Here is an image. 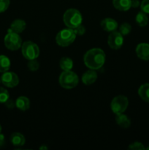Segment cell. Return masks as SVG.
Wrapping results in <instances>:
<instances>
[{"mask_svg": "<svg viewBox=\"0 0 149 150\" xmlns=\"http://www.w3.org/2000/svg\"><path fill=\"white\" fill-rule=\"evenodd\" d=\"M81 79L84 84L91 85L94 83L97 79V73L94 70L89 69V70L83 73Z\"/></svg>", "mask_w": 149, "mask_h": 150, "instance_id": "obj_13", "label": "cell"}, {"mask_svg": "<svg viewBox=\"0 0 149 150\" xmlns=\"http://www.w3.org/2000/svg\"><path fill=\"white\" fill-rule=\"evenodd\" d=\"M131 7L137 8L139 6H140V2L139 0H131Z\"/></svg>", "mask_w": 149, "mask_h": 150, "instance_id": "obj_30", "label": "cell"}, {"mask_svg": "<svg viewBox=\"0 0 149 150\" xmlns=\"http://www.w3.org/2000/svg\"><path fill=\"white\" fill-rule=\"evenodd\" d=\"M135 21L140 27H144L148 23V17L147 16L146 13L143 11H140L136 16Z\"/></svg>", "mask_w": 149, "mask_h": 150, "instance_id": "obj_19", "label": "cell"}, {"mask_svg": "<svg viewBox=\"0 0 149 150\" xmlns=\"http://www.w3.org/2000/svg\"><path fill=\"white\" fill-rule=\"evenodd\" d=\"M10 67V60L4 55H0V73L8 71Z\"/></svg>", "mask_w": 149, "mask_h": 150, "instance_id": "obj_21", "label": "cell"}, {"mask_svg": "<svg viewBox=\"0 0 149 150\" xmlns=\"http://www.w3.org/2000/svg\"><path fill=\"white\" fill-rule=\"evenodd\" d=\"M1 125H0V133H1Z\"/></svg>", "mask_w": 149, "mask_h": 150, "instance_id": "obj_33", "label": "cell"}, {"mask_svg": "<svg viewBox=\"0 0 149 150\" xmlns=\"http://www.w3.org/2000/svg\"><path fill=\"white\" fill-rule=\"evenodd\" d=\"M136 54L140 59L149 60V44L145 42L138 44L136 47Z\"/></svg>", "mask_w": 149, "mask_h": 150, "instance_id": "obj_10", "label": "cell"}, {"mask_svg": "<svg viewBox=\"0 0 149 150\" xmlns=\"http://www.w3.org/2000/svg\"><path fill=\"white\" fill-rule=\"evenodd\" d=\"M146 149H148V150H149V146H148V147H147V148H146Z\"/></svg>", "mask_w": 149, "mask_h": 150, "instance_id": "obj_34", "label": "cell"}, {"mask_svg": "<svg viewBox=\"0 0 149 150\" xmlns=\"http://www.w3.org/2000/svg\"><path fill=\"white\" fill-rule=\"evenodd\" d=\"M10 142L15 146H22L25 144L26 139L23 135L20 133H13L10 136Z\"/></svg>", "mask_w": 149, "mask_h": 150, "instance_id": "obj_16", "label": "cell"}, {"mask_svg": "<svg viewBox=\"0 0 149 150\" xmlns=\"http://www.w3.org/2000/svg\"><path fill=\"white\" fill-rule=\"evenodd\" d=\"M140 9L141 11L146 14H149V0H143L140 3Z\"/></svg>", "mask_w": 149, "mask_h": 150, "instance_id": "obj_26", "label": "cell"}, {"mask_svg": "<svg viewBox=\"0 0 149 150\" xmlns=\"http://www.w3.org/2000/svg\"><path fill=\"white\" fill-rule=\"evenodd\" d=\"M129 105L128 98L124 95H118L111 101L110 108L115 114H123L127 110Z\"/></svg>", "mask_w": 149, "mask_h": 150, "instance_id": "obj_6", "label": "cell"}, {"mask_svg": "<svg viewBox=\"0 0 149 150\" xmlns=\"http://www.w3.org/2000/svg\"><path fill=\"white\" fill-rule=\"evenodd\" d=\"M39 149H48V147H46L45 146H41V147H39Z\"/></svg>", "mask_w": 149, "mask_h": 150, "instance_id": "obj_32", "label": "cell"}, {"mask_svg": "<svg viewBox=\"0 0 149 150\" xmlns=\"http://www.w3.org/2000/svg\"><path fill=\"white\" fill-rule=\"evenodd\" d=\"M15 106L20 111H27L30 108V100L25 96H20L16 99Z\"/></svg>", "mask_w": 149, "mask_h": 150, "instance_id": "obj_15", "label": "cell"}, {"mask_svg": "<svg viewBox=\"0 0 149 150\" xmlns=\"http://www.w3.org/2000/svg\"><path fill=\"white\" fill-rule=\"evenodd\" d=\"M27 67L29 70H31V71H37L39 68V62L36 60V59H35L29 60V62L27 64Z\"/></svg>", "mask_w": 149, "mask_h": 150, "instance_id": "obj_24", "label": "cell"}, {"mask_svg": "<svg viewBox=\"0 0 149 150\" xmlns=\"http://www.w3.org/2000/svg\"><path fill=\"white\" fill-rule=\"evenodd\" d=\"M108 44L112 49H119L124 44V36L116 31L110 32L108 38Z\"/></svg>", "mask_w": 149, "mask_h": 150, "instance_id": "obj_8", "label": "cell"}, {"mask_svg": "<svg viewBox=\"0 0 149 150\" xmlns=\"http://www.w3.org/2000/svg\"><path fill=\"white\" fill-rule=\"evenodd\" d=\"M10 0H0V13L6 11L10 6Z\"/></svg>", "mask_w": 149, "mask_h": 150, "instance_id": "obj_27", "label": "cell"}, {"mask_svg": "<svg viewBox=\"0 0 149 150\" xmlns=\"http://www.w3.org/2000/svg\"><path fill=\"white\" fill-rule=\"evenodd\" d=\"M84 64L91 70H99L105 62V54L101 48H94L89 50L83 57Z\"/></svg>", "mask_w": 149, "mask_h": 150, "instance_id": "obj_1", "label": "cell"}, {"mask_svg": "<svg viewBox=\"0 0 149 150\" xmlns=\"http://www.w3.org/2000/svg\"><path fill=\"white\" fill-rule=\"evenodd\" d=\"M21 53L26 59H35L39 55V48L32 41H26L21 45Z\"/></svg>", "mask_w": 149, "mask_h": 150, "instance_id": "obj_5", "label": "cell"}, {"mask_svg": "<svg viewBox=\"0 0 149 150\" xmlns=\"http://www.w3.org/2000/svg\"><path fill=\"white\" fill-rule=\"evenodd\" d=\"M4 42L6 48L10 51H17L21 48L22 39L19 34L8 32L4 37Z\"/></svg>", "mask_w": 149, "mask_h": 150, "instance_id": "obj_7", "label": "cell"}, {"mask_svg": "<svg viewBox=\"0 0 149 150\" xmlns=\"http://www.w3.org/2000/svg\"><path fill=\"white\" fill-rule=\"evenodd\" d=\"M131 0H112V4L119 11H127L131 7Z\"/></svg>", "mask_w": 149, "mask_h": 150, "instance_id": "obj_14", "label": "cell"}, {"mask_svg": "<svg viewBox=\"0 0 149 150\" xmlns=\"http://www.w3.org/2000/svg\"><path fill=\"white\" fill-rule=\"evenodd\" d=\"M59 84L61 87L71 89L76 87L79 83V78L74 72L72 70L63 71L58 79Z\"/></svg>", "mask_w": 149, "mask_h": 150, "instance_id": "obj_3", "label": "cell"}, {"mask_svg": "<svg viewBox=\"0 0 149 150\" xmlns=\"http://www.w3.org/2000/svg\"><path fill=\"white\" fill-rule=\"evenodd\" d=\"M129 149H131V150H144L145 149V146H143V144L140 142H134V143L131 144L128 147Z\"/></svg>", "mask_w": 149, "mask_h": 150, "instance_id": "obj_25", "label": "cell"}, {"mask_svg": "<svg viewBox=\"0 0 149 150\" xmlns=\"http://www.w3.org/2000/svg\"><path fill=\"white\" fill-rule=\"evenodd\" d=\"M138 95L143 100L149 103V83H144L140 86Z\"/></svg>", "mask_w": 149, "mask_h": 150, "instance_id": "obj_18", "label": "cell"}, {"mask_svg": "<svg viewBox=\"0 0 149 150\" xmlns=\"http://www.w3.org/2000/svg\"><path fill=\"white\" fill-rule=\"evenodd\" d=\"M115 122L122 128H128L131 125V122L129 117L124 114H117L115 117Z\"/></svg>", "mask_w": 149, "mask_h": 150, "instance_id": "obj_17", "label": "cell"}, {"mask_svg": "<svg viewBox=\"0 0 149 150\" xmlns=\"http://www.w3.org/2000/svg\"><path fill=\"white\" fill-rule=\"evenodd\" d=\"M63 21L66 26L70 29H74L82 24L83 17L79 10L74 8L68 9L63 16Z\"/></svg>", "mask_w": 149, "mask_h": 150, "instance_id": "obj_2", "label": "cell"}, {"mask_svg": "<svg viewBox=\"0 0 149 150\" xmlns=\"http://www.w3.org/2000/svg\"><path fill=\"white\" fill-rule=\"evenodd\" d=\"M9 98H10V94L8 91L0 86V103H4Z\"/></svg>", "mask_w": 149, "mask_h": 150, "instance_id": "obj_23", "label": "cell"}, {"mask_svg": "<svg viewBox=\"0 0 149 150\" xmlns=\"http://www.w3.org/2000/svg\"><path fill=\"white\" fill-rule=\"evenodd\" d=\"M74 33L76 34V35H79V36H81V35H83L86 32V28L83 25L80 24L78 26H77L76 28L73 29Z\"/></svg>", "mask_w": 149, "mask_h": 150, "instance_id": "obj_28", "label": "cell"}, {"mask_svg": "<svg viewBox=\"0 0 149 150\" xmlns=\"http://www.w3.org/2000/svg\"><path fill=\"white\" fill-rule=\"evenodd\" d=\"M60 67L64 71L72 70L73 67V61L69 57H62L59 62Z\"/></svg>", "mask_w": 149, "mask_h": 150, "instance_id": "obj_20", "label": "cell"}, {"mask_svg": "<svg viewBox=\"0 0 149 150\" xmlns=\"http://www.w3.org/2000/svg\"><path fill=\"white\" fill-rule=\"evenodd\" d=\"M26 26V23L25 21L22 20V19H16L12 22L10 29H8V32L20 34L25 30Z\"/></svg>", "mask_w": 149, "mask_h": 150, "instance_id": "obj_12", "label": "cell"}, {"mask_svg": "<svg viewBox=\"0 0 149 150\" xmlns=\"http://www.w3.org/2000/svg\"><path fill=\"white\" fill-rule=\"evenodd\" d=\"M131 26L129 23H123L119 27V32L123 36L129 35L131 32Z\"/></svg>", "mask_w": 149, "mask_h": 150, "instance_id": "obj_22", "label": "cell"}, {"mask_svg": "<svg viewBox=\"0 0 149 150\" xmlns=\"http://www.w3.org/2000/svg\"><path fill=\"white\" fill-rule=\"evenodd\" d=\"M4 142H5V138L3 134L0 133V147L3 146L4 144Z\"/></svg>", "mask_w": 149, "mask_h": 150, "instance_id": "obj_31", "label": "cell"}, {"mask_svg": "<svg viewBox=\"0 0 149 150\" xmlns=\"http://www.w3.org/2000/svg\"><path fill=\"white\" fill-rule=\"evenodd\" d=\"M76 34L73 29H64L58 32L56 37V42L59 46L67 47L71 45L76 38Z\"/></svg>", "mask_w": 149, "mask_h": 150, "instance_id": "obj_4", "label": "cell"}, {"mask_svg": "<svg viewBox=\"0 0 149 150\" xmlns=\"http://www.w3.org/2000/svg\"><path fill=\"white\" fill-rule=\"evenodd\" d=\"M4 104H5V105L9 108V109H13L15 107V103L13 102V100H10V98L4 103Z\"/></svg>", "mask_w": 149, "mask_h": 150, "instance_id": "obj_29", "label": "cell"}, {"mask_svg": "<svg viewBox=\"0 0 149 150\" xmlns=\"http://www.w3.org/2000/svg\"><path fill=\"white\" fill-rule=\"evenodd\" d=\"M101 27L102 29L108 32H114L118 28V23L116 21L111 18H106L101 21Z\"/></svg>", "mask_w": 149, "mask_h": 150, "instance_id": "obj_11", "label": "cell"}, {"mask_svg": "<svg viewBox=\"0 0 149 150\" xmlns=\"http://www.w3.org/2000/svg\"><path fill=\"white\" fill-rule=\"evenodd\" d=\"M1 81L5 86L13 88L19 83V79L17 74L13 72H4L1 77Z\"/></svg>", "mask_w": 149, "mask_h": 150, "instance_id": "obj_9", "label": "cell"}]
</instances>
